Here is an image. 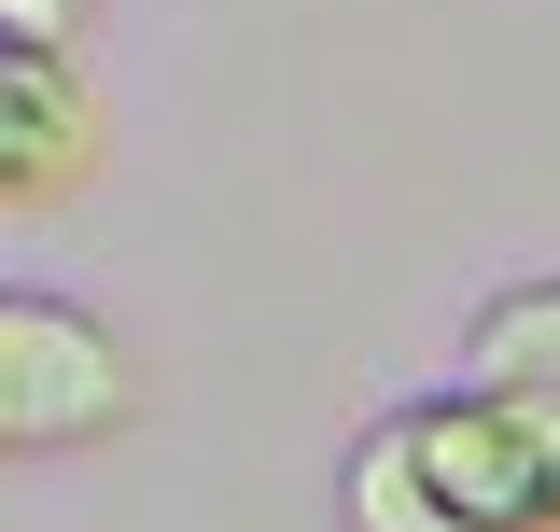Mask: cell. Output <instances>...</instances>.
I'll return each mask as SVG.
<instances>
[{"mask_svg":"<svg viewBox=\"0 0 560 532\" xmlns=\"http://www.w3.org/2000/svg\"><path fill=\"white\" fill-rule=\"evenodd\" d=\"M84 14H98V0H0V43H57V57H70Z\"/></svg>","mask_w":560,"mask_h":532,"instance_id":"5","label":"cell"},{"mask_svg":"<svg viewBox=\"0 0 560 532\" xmlns=\"http://www.w3.org/2000/svg\"><path fill=\"white\" fill-rule=\"evenodd\" d=\"M140 365L127 336L70 294H0V449H84V435H127Z\"/></svg>","mask_w":560,"mask_h":532,"instance_id":"2","label":"cell"},{"mask_svg":"<svg viewBox=\"0 0 560 532\" xmlns=\"http://www.w3.org/2000/svg\"><path fill=\"white\" fill-rule=\"evenodd\" d=\"M98 169V99L57 43H0V210H43Z\"/></svg>","mask_w":560,"mask_h":532,"instance_id":"3","label":"cell"},{"mask_svg":"<svg viewBox=\"0 0 560 532\" xmlns=\"http://www.w3.org/2000/svg\"><path fill=\"white\" fill-rule=\"evenodd\" d=\"M477 379L560 406V280H504V294L477 309Z\"/></svg>","mask_w":560,"mask_h":532,"instance_id":"4","label":"cell"},{"mask_svg":"<svg viewBox=\"0 0 560 532\" xmlns=\"http://www.w3.org/2000/svg\"><path fill=\"white\" fill-rule=\"evenodd\" d=\"M350 532H560V406L463 379V393H407L364 420L337 476Z\"/></svg>","mask_w":560,"mask_h":532,"instance_id":"1","label":"cell"}]
</instances>
